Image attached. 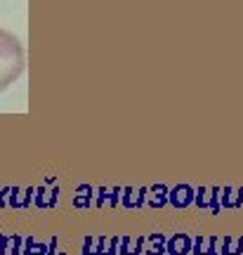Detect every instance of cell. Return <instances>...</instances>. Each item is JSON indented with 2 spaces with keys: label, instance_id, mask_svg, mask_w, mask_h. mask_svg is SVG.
Segmentation results:
<instances>
[{
  "label": "cell",
  "instance_id": "1",
  "mask_svg": "<svg viewBox=\"0 0 243 255\" xmlns=\"http://www.w3.org/2000/svg\"><path fill=\"white\" fill-rule=\"evenodd\" d=\"M26 52L17 36L0 28V92L7 90L12 83L24 73Z\"/></svg>",
  "mask_w": 243,
  "mask_h": 255
},
{
  "label": "cell",
  "instance_id": "2",
  "mask_svg": "<svg viewBox=\"0 0 243 255\" xmlns=\"http://www.w3.org/2000/svg\"><path fill=\"white\" fill-rule=\"evenodd\" d=\"M194 206L201 210H210L217 215L222 206H220V187H196L194 189Z\"/></svg>",
  "mask_w": 243,
  "mask_h": 255
},
{
  "label": "cell",
  "instance_id": "3",
  "mask_svg": "<svg viewBox=\"0 0 243 255\" xmlns=\"http://www.w3.org/2000/svg\"><path fill=\"white\" fill-rule=\"evenodd\" d=\"M168 206H172V208H177V210H184V208H189V206H194V187L187 182L170 187L168 189Z\"/></svg>",
  "mask_w": 243,
  "mask_h": 255
},
{
  "label": "cell",
  "instance_id": "4",
  "mask_svg": "<svg viewBox=\"0 0 243 255\" xmlns=\"http://www.w3.org/2000/svg\"><path fill=\"white\" fill-rule=\"evenodd\" d=\"M191 239L187 232H177L165 241V253L168 255H191Z\"/></svg>",
  "mask_w": 243,
  "mask_h": 255
},
{
  "label": "cell",
  "instance_id": "5",
  "mask_svg": "<svg viewBox=\"0 0 243 255\" xmlns=\"http://www.w3.org/2000/svg\"><path fill=\"white\" fill-rule=\"evenodd\" d=\"M220 237L191 239V255H220Z\"/></svg>",
  "mask_w": 243,
  "mask_h": 255
},
{
  "label": "cell",
  "instance_id": "6",
  "mask_svg": "<svg viewBox=\"0 0 243 255\" xmlns=\"http://www.w3.org/2000/svg\"><path fill=\"white\" fill-rule=\"evenodd\" d=\"M121 203L125 206V208H142L146 203V187H139V189H132V187H125V189H121Z\"/></svg>",
  "mask_w": 243,
  "mask_h": 255
},
{
  "label": "cell",
  "instance_id": "7",
  "mask_svg": "<svg viewBox=\"0 0 243 255\" xmlns=\"http://www.w3.org/2000/svg\"><path fill=\"white\" fill-rule=\"evenodd\" d=\"M168 189L170 187H165V184H151L149 189H146V206L149 208H165L168 206Z\"/></svg>",
  "mask_w": 243,
  "mask_h": 255
},
{
  "label": "cell",
  "instance_id": "8",
  "mask_svg": "<svg viewBox=\"0 0 243 255\" xmlns=\"http://www.w3.org/2000/svg\"><path fill=\"white\" fill-rule=\"evenodd\" d=\"M220 206L222 208H241L243 206V187H220Z\"/></svg>",
  "mask_w": 243,
  "mask_h": 255
},
{
  "label": "cell",
  "instance_id": "9",
  "mask_svg": "<svg viewBox=\"0 0 243 255\" xmlns=\"http://www.w3.org/2000/svg\"><path fill=\"white\" fill-rule=\"evenodd\" d=\"M165 234H161V232H153V234H149L144 241L146 255H165Z\"/></svg>",
  "mask_w": 243,
  "mask_h": 255
},
{
  "label": "cell",
  "instance_id": "10",
  "mask_svg": "<svg viewBox=\"0 0 243 255\" xmlns=\"http://www.w3.org/2000/svg\"><path fill=\"white\" fill-rule=\"evenodd\" d=\"M220 255H243V237H225Z\"/></svg>",
  "mask_w": 243,
  "mask_h": 255
},
{
  "label": "cell",
  "instance_id": "11",
  "mask_svg": "<svg viewBox=\"0 0 243 255\" xmlns=\"http://www.w3.org/2000/svg\"><path fill=\"white\" fill-rule=\"evenodd\" d=\"M132 246H135V241L130 237H121L118 239V255H132Z\"/></svg>",
  "mask_w": 243,
  "mask_h": 255
},
{
  "label": "cell",
  "instance_id": "12",
  "mask_svg": "<svg viewBox=\"0 0 243 255\" xmlns=\"http://www.w3.org/2000/svg\"><path fill=\"white\" fill-rule=\"evenodd\" d=\"M78 194H81V196L76 199V206H78V208H83V206H90V201H92V189H90V187H81V189H78Z\"/></svg>",
  "mask_w": 243,
  "mask_h": 255
},
{
  "label": "cell",
  "instance_id": "13",
  "mask_svg": "<svg viewBox=\"0 0 243 255\" xmlns=\"http://www.w3.org/2000/svg\"><path fill=\"white\" fill-rule=\"evenodd\" d=\"M24 255H45V246H40V244H33V241H28L26 244V251Z\"/></svg>",
  "mask_w": 243,
  "mask_h": 255
},
{
  "label": "cell",
  "instance_id": "14",
  "mask_svg": "<svg viewBox=\"0 0 243 255\" xmlns=\"http://www.w3.org/2000/svg\"><path fill=\"white\" fill-rule=\"evenodd\" d=\"M118 239H121V237H111V239H109L107 255H118Z\"/></svg>",
  "mask_w": 243,
  "mask_h": 255
}]
</instances>
